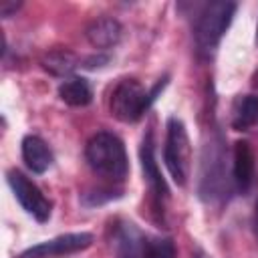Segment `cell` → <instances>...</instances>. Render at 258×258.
<instances>
[{
  "mask_svg": "<svg viewBox=\"0 0 258 258\" xmlns=\"http://www.w3.org/2000/svg\"><path fill=\"white\" fill-rule=\"evenodd\" d=\"M254 236H256V240H258V200H256V204H254Z\"/></svg>",
  "mask_w": 258,
  "mask_h": 258,
  "instance_id": "17",
  "label": "cell"
},
{
  "mask_svg": "<svg viewBox=\"0 0 258 258\" xmlns=\"http://www.w3.org/2000/svg\"><path fill=\"white\" fill-rule=\"evenodd\" d=\"M234 12H236V4L228 0H218V2H210L204 6V10L198 16L196 30H194L196 44L200 50L212 52L220 44L222 36L232 24Z\"/></svg>",
  "mask_w": 258,
  "mask_h": 258,
  "instance_id": "2",
  "label": "cell"
},
{
  "mask_svg": "<svg viewBox=\"0 0 258 258\" xmlns=\"http://www.w3.org/2000/svg\"><path fill=\"white\" fill-rule=\"evenodd\" d=\"M256 121H258V95L240 97L232 109V127L236 131H246Z\"/></svg>",
  "mask_w": 258,
  "mask_h": 258,
  "instance_id": "13",
  "label": "cell"
},
{
  "mask_svg": "<svg viewBox=\"0 0 258 258\" xmlns=\"http://www.w3.org/2000/svg\"><path fill=\"white\" fill-rule=\"evenodd\" d=\"M157 91L159 87L153 93H147L135 79H123L111 93V115L123 123H135L145 113Z\"/></svg>",
  "mask_w": 258,
  "mask_h": 258,
  "instance_id": "4",
  "label": "cell"
},
{
  "mask_svg": "<svg viewBox=\"0 0 258 258\" xmlns=\"http://www.w3.org/2000/svg\"><path fill=\"white\" fill-rule=\"evenodd\" d=\"M147 238L131 222H119L113 230V252L115 258H143Z\"/></svg>",
  "mask_w": 258,
  "mask_h": 258,
  "instance_id": "7",
  "label": "cell"
},
{
  "mask_svg": "<svg viewBox=\"0 0 258 258\" xmlns=\"http://www.w3.org/2000/svg\"><path fill=\"white\" fill-rule=\"evenodd\" d=\"M141 165H143V173H145V179L153 191V196L161 202L167 198V185H165V179L157 167V161H155V155H153V143H151V137L147 135V139H143V145H141Z\"/></svg>",
  "mask_w": 258,
  "mask_h": 258,
  "instance_id": "11",
  "label": "cell"
},
{
  "mask_svg": "<svg viewBox=\"0 0 258 258\" xmlns=\"http://www.w3.org/2000/svg\"><path fill=\"white\" fill-rule=\"evenodd\" d=\"M196 258H212V256L206 254V252H202V250H198V252H196Z\"/></svg>",
  "mask_w": 258,
  "mask_h": 258,
  "instance_id": "18",
  "label": "cell"
},
{
  "mask_svg": "<svg viewBox=\"0 0 258 258\" xmlns=\"http://www.w3.org/2000/svg\"><path fill=\"white\" fill-rule=\"evenodd\" d=\"M256 159L248 141H236L234 145V181L240 191H248L254 181Z\"/></svg>",
  "mask_w": 258,
  "mask_h": 258,
  "instance_id": "9",
  "label": "cell"
},
{
  "mask_svg": "<svg viewBox=\"0 0 258 258\" xmlns=\"http://www.w3.org/2000/svg\"><path fill=\"white\" fill-rule=\"evenodd\" d=\"M20 6H22V4L16 2V0H0V16H4V18L12 16Z\"/></svg>",
  "mask_w": 258,
  "mask_h": 258,
  "instance_id": "16",
  "label": "cell"
},
{
  "mask_svg": "<svg viewBox=\"0 0 258 258\" xmlns=\"http://www.w3.org/2000/svg\"><path fill=\"white\" fill-rule=\"evenodd\" d=\"M143 258H175V246L169 238H147Z\"/></svg>",
  "mask_w": 258,
  "mask_h": 258,
  "instance_id": "15",
  "label": "cell"
},
{
  "mask_svg": "<svg viewBox=\"0 0 258 258\" xmlns=\"http://www.w3.org/2000/svg\"><path fill=\"white\" fill-rule=\"evenodd\" d=\"M40 62H42V69L48 71L54 77H69L79 67V58L67 48H58V50L46 52Z\"/></svg>",
  "mask_w": 258,
  "mask_h": 258,
  "instance_id": "14",
  "label": "cell"
},
{
  "mask_svg": "<svg viewBox=\"0 0 258 258\" xmlns=\"http://www.w3.org/2000/svg\"><path fill=\"white\" fill-rule=\"evenodd\" d=\"M163 159H165V165H167L173 181L177 185H185L187 177H189V167H191V147H189V137H187L185 125L177 117H171L167 121Z\"/></svg>",
  "mask_w": 258,
  "mask_h": 258,
  "instance_id": "3",
  "label": "cell"
},
{
  "mask_svg": "<svg viewBox=\"0 0 258 258\" xmlns=\"http://www.w3.org/2000/svg\"><path fill=\"white\" fill-rule=\"evenodd\" d=\"M87 161L91 169L111 181H123L129 171V161H127V151L123 141L107 131H101L93 135L87 143L85 149Z\"/></svg>",
  "mask_w": 258,
  "mask_h": 258,
  "instance_id": "1",
  "label": "cell"
},
{
  "mask_svg": "<svg viewBox=\"0 0 258 258\" xmlns=\"http://www.w3.org/2000/svg\"><path fill=\"white\" fill-rule=\"evenodd\" d=\"M58 97L71 107H85L93 99V89L83 77L64 79L58 87Z\"/></svg>",
  "mask_w": 258,
  "mask_h": 258,
  "instance_id": "12",
  "label": "cell"
},
{
  "mask_svg": "<svg viewBox=\"0 0 258 258\" xmlns=\"http://www.w3.org/2000/svg\"><path fill=\"white\" fill-rule=\"evenodd\" d=\"M256 44H258V24H256Z\"/></svg>",
  "mask_w": 258,
  "mask_h": 258,
  "instance_id": "19",
  "label": "cell"
},
{
  "mask_svg": "<svg viewBox=\"0 0 258 258\" xmlns=\"http://www.w3.org/2000/svg\"><path fill=\"white\" fill-rule=\"evenodd\" d=\"M22 159L32 173H44L52 165V151L38 135H26L22 139Z\"/></svg>",
  "mask_w": 258,
  "mask_h": 258,
  "instance_id": "10",
  "label": "cell"
},
{
  "mask_svg": "<svg viewBox=\"0 0 258 258\" xmlns=\"http://www.w3.org/2000/svg\"><path fill=\"white\" fill-rule=\"evenodd\" d=\"M85 36L91 42V46H95L99 50H105V48L115 46L121 40L123 26L115 18H97L87 26Z\"/></svg>",
  "mask_w": 258,
  "mask_h": 258,
  "instance_id": "8",
  "label": "cell"
},
{
  "mask_svg": "<svg viewBox=\"0 0 258 258\" xmlns=\"http://www.w3.org/2000/svg\"><path fill=\"white\" fill-rule=\"evenodd\" d=\"M8 183L14 191V198L36 222H46L50 218V202L42 196V191L26 175L12 169V171H8Z\"/></svg>",
  "mask_w": 258,
  "mask_h": 258,
  "instance_id": "6",
  "label": "cell"
},
{
  "mask_svg": "<svg viewBox=\"0 0 258 258\" xmlns=\"http://www.w3.org/2000/svg\"><path fill=\"white\" fill-rule=\"evenodd\" d=\"M93 244V236L89 232H75V234H62L52 240L40 242L32 248H26L16 258H62L69 254H77Z\"/></svg>",
  "mask_w": 258,
  "mask_h": 258,
  "instance_id": "5",
  "label": "cell"
}]
</instances>
